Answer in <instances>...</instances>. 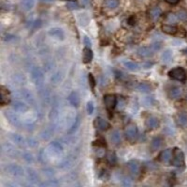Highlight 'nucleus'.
I'll list each match as a JSON object with an SVG mask.
<instances>
[{
	"instance_id": "4",
	"label": "nucleus",
	"mask_w": 187,
	"mask_h": 187,
	"mask_svg": "<svg viewBox=\"0 0 187 187\" xmlns=\"http://www.w3.org/2000/svg\"><path fill=\"white\" fill-rule=\"evenodd\" d=\"M168 75L171 79L179 80V81H183L186 79V73L183 68L181 67H175L169 70Z\"/></svg>"
},
{
	"instance_id": "27",
	"label": "nucleus",
	"mask_w": 187,
	"mask_h": 187,
	"mask_svg": "<svg viewBox=\"0 0 187 187\" xmlns=\"http://www.w3.org/2000/svg\"><path fill=\"white\" fill-rule=\"evenodd\" d=\"M171 57H172V54H171L170 51H167V52H165V53L162 54V60H163V62H165V63L169 62V61L171 60Z\"/></svg>"
},
{
	"instance_id": "15",
	"label": "nucleus",
	"mask_w": 187,
	"mask_h": 187,
	"mask_svg": "<svg viewBox=\"0 0 187 187\" xmlns=\"http://www.w3.org/2000/svg\"><path fill=\"white\" fill-rule=\"evenodd\" d=\"M162 143H163V140L160 137H154L152 142H151V149L152 151H156L158 149H160V147L162 146Z\"/></svg>"
},
{
	"instance_id": "33",
	"label": "nucleus",
	"mask_w": 187,
	"mask_h": 187,
	"mask_svg": "<svg viewBox=\"0 0 187 187\" xmlns=\"http://www.w3.org/2000/svg\"><path fill=\"white\" fill-rule=\"evenodd\" d=\"M167 20L171 23H175L176 21H178L177 17H176V14H169L168 17H167Z\"/></svg>"
},
{
	"instance_id": "31",
	"label": "nucleus",
	"mask_w": 187,
	"mask_h": 187,
	"mask_svg": "<svg viewBox=\"0 0 187 187\" xmlns=\"http://www.w3.org/2000/svg\"><path fill=\"white\" fill-rule=\"evenodd\" d=\"M86 110H87V112H88L89 114H92V113L94 112V111H95V107H94V104H93V102L89 101V102L87 103V107H86Z\"/></svg>"
},
{
	"instance_id": "7",
	"label": "nucleus",
	"mask_w": 187,
	"mask_h": 187,
	"mask_svg": "<svg viewBox=\"0 0 187 187\" xmlns=\"http://www.w3.org/2000/svg\"><path fill=\"white\" fill-rule=\"evenodd\" d=\"M95 126L101 131H106L111 127V124H109V122H107L105 119L101 118V117H98L95 120Z\"/></svg>"
},
{
	"instance_id": "36",
	"label": "nucleus",
	"mask_w": 187,
	"mask_h": 187,
	"mask_svg": "<svg viewBox=\"0 0 187 187\" xmlns=\"http://www.w3.org/2000/svg\"><path fill=\"white\" fill-rule=\"evenodd\" d=\"M41 1H43V2H51V1H53V0H41Z\"/></svg>"
},
{
	"instance_id": "24",
	"label": "nucleus",
	"mask_w": 187,
	"mask_h": 187,
	"mask_svg": "<svg viewBox=\"0 0 187 187\" xmlns=\"http://www.w3.org/2000/svg\"><path fill=\"white\" fill-rule=\"evenodd\" d=\"M137 90H139L140 92H143V93H147L151 91V86L146 83V82H140L137 86Z\"/></svg>"
},
{
	"instance_id": "28",
	"label": "nucleus",
	"mask_w": 187,
	"mask_h": 187,
	"mask_svg": "<svg viewBox=\"0 0 187 187\" xmlns=\"http://www.w3.org/2000/svg\"><path fill=\"white\" fill-rule=\"evenodd\" d=\"M33 78L36 80L37 82H39V80H42V73L38 69H36L35 71H33Z\"/></svg>"
},
{
	"instance_id": "23",
	"label": "nucleus",
	"mask_w": 187,
	"mask_h": 187,
	"mask_svg": "<svg viewBox=\"0 0 187 187\" xmlns=\"http://www.w3.org/2000/svg\"><path fill=\"white\" fill-rule=\"evenodd\" d=\"M119 5L118 0H105L104 6L107 7L108 9H115Z\"/></svg>"
},
{
	"instance_id": "38",
	"label": "nucleus",
	"mask_w": 187,
	"mask_h": 187,
	"mask_svg": "<svg viewBox=\"0 0 187 187\" xmlns=\"http://www.w3.org/2000/svg\"><path fill=\"white\" fill-rule=\"evenodd\" d=\"M182 52H183V53H184L185 54H187V48H186V49H184V50H183Z\"/></svg>"
},
{
	"instance_id": "20",
	"label": "nucleus",
	"mask_w": 187,
	"mask_h": 187,
	"mask_svg": "<svg viewBox=\"0 0 187 187\" xmlns=\"http://www.w3.org/2000/svg\"><path fill=\"white\" fill-rule=\"evenodd\" d=\"M124 67L127 68V69H129V70H131V71H137V70H139V65L138 64H137V63H135V62H131V61H125L124 63Z\"/></svg>"
},
{
	"instance_id": "37",
	"label": "nucleus",
	"mask_w": 187,
	"mask_h": 187,
	"mask_svg": "<svg viewBox=\"0 0 187 187\" xmlns=\"http://www.w3.org/2000/svg\"><path fill=\"white\" fill-rule=\"evenodd\" d=\"M83 1V4H87L88 3V0H82Z\"/></svg>"
},
{
	"instance_id": "26",
	"label": "nucleus",
	"mask_w": 187,
	"mask_h": 187,
	"mask_svg": "<svg viewBox=\"0 0 187 187\" xmlns=\"http://www.w3.org/2000/svg\"><path fill=\"white\" fill-rule=\"evenodd\" d=\"M176 17L180 21H186L187 20V12L184 11H180L176 13Z\"/></svg>"
},
{
	"instance_id": "9",
	"label": "nucleus",
	"mask_w": 187,
	"mask_h": 187,
	"mask_svg": "<svg viewBox=\"0 0 187 187\" xmlns=\"http://www.w3.org/2000/svg\"><path fill=\"white\" fill-rule=\"evenodd\" d=\"M145 125L148 129L153 130L159 126V120L154 116H150L145 121Z\"/></svg>"
},
{
	"instance_id": "32",
	"label": "nucleus",
	"mask_w": 187,
	"mask_h": 187,
	"mask_svg": "<svg viewBox=\"0 0 187 187\" xmlns=\"http://www.w3.org/2000/svg\"><path fill=\"white\" fill-rule=\"evenodd\" d=\"M88 80H89L90 85H91L92 88L94 89V87H95V85H96V80H95V78H94V76H93L92 74H89V75H88Z\"/></svg>"
},
{
	"instance_id": "14",
	"label": "nucleus",
	"mask_w": 187,
	"mask_h": 187,
	"mask_svg": "<svg viewBox=\"0 0 187 187\" xmlns=\"http://www.w3.org/2000/svg\"><path fill=\"white\" fill-rule=\"evenodd\" d=\"M68 100L70 102V104L74 107H79L80 105V97L76 92L71 93L69 97H68Z\"/></svg>"
},
{
	"instance_id": "18",
	"label": "nucleus",
	"mask_w": 187,
	"mask_h": 187,
	"mask_svg": "<svg viewBox=\"0 0 187 187\" xmlns=\"http://www.w3.org/2000/svg\"><path fill=\"white\" fill-rule=\"evenodd\" d=\"M13 109L16 111H19V112H25L27 110H28V107L24 104L23 102H20V101H16L14 102L13 104Z\"/></svg>"
},
{
	"instance_id": "5",
	"label": "nucleus",
	"mask_w": 187,
	"mask_h": 187,
	"mask_svg": "<svg viewBox=\"0 0 187 187\" xmlns=\"http://www.w3.org/2000/svg\"><path fill=\"white\" fill-rule=\"evenodd\" d=\"M104 103L109 111H112L117 104V98L114 95H106L104 97Z\"/></svg>"
},
{
	"instance_id": "3",
	"label": "nucleus",
	"mask_w": 187,
	"mask_h": 187,
	"mask_svg": "<svg viewBox=\"0 0 187 187\" xmlns=\"http://www.w3.org/2000/svg\"><path fill=\"white\" fill-rule=\"evenodd\" d=\"M124 136L126 139L130 142H134L137 137V127L136 124H131L126 126L124 129Z\"/></svg>"
},
{
	"instance_id": "29",
	"label": "nucleus",
	"mask_w": 187,
	"mask_h": 187,
	"mask_svg": "<svg viewBox=\"0 0 187 187\" xmlns=\"http://www.w3.org/2000/svg\"><path fill=\"white\" fill-rule=\"evenodd\" d=\"M67 8L68 10H77V9H79V5H78V3L75 2V1H69V2L67 4Z\"/></svg>"
},
{
	"instance_id": "39",
	"label": "nucleus",
	"mask_w": 187,
	"mask_h": 187,
	"mask_svg": "<svg viewBox=\"0 0 187 187\" xmlns=\"http://www.w3.org/2000/svg\"><path fill=\"white\" fill-rule=\"evenodd\" d=\"M186 98H187V97H186Z\"/></svg>"
},
{
	"instance_id": "21",
	"label": "nucleus",
	"mask_w": 187,
	"mask_h": 187,
	"mask_svg": "<svg viewBox=\"0 0 187 187\" xmlns=\"http://www.w3.org/2000/svg\"><path fill=\"white\" fill-rule=\"evenodd\" d=\"M22 6L25 11H30L35 6V0H23Z\"/></svg>"
},
{
	"instance_id": "19",
	"label": "nucleus",
	"mask_w": 187,
	"mask_h": 187,
	"mask_svg": "<svg viewBox=\"0 0 187 187\" xmlns=\"http://www.w3.org/2000/svg\"><path fill=\"white\" fill-rule=\"evenodd\" d=\"M111 140L113 144H118L121 141V133L118 130H114L111 134Z\"/></svg>"
},
{
	"instance_id": "13",
	"label": "nucleus",
	"mask_w": 187,
	"mask_h": 187,
	"mask_svg": "<svg viewBox=\"0 0 187 187\" xmlns=\"http://www.w3.org/2000/svg\"><path fill=\"white\" fill-rule=\"evenodd\" d=\"M49 34H50L51 36H53V37L58 38V39H64V37H65V34H64L63 30L60 29V28H56V27H55V28H52V29L49 31Z\"/></svg>"
},
{
	"instance_id": "6",
	"label": "nucleus",
	"mask_w": 187,
	"mask_h": 187,
	"mask_svg": "<svg viewBox=\"0 0 187 187\" xmlns=\"http://www.w3.org/2000/svg\"><path fill=\"white\" fill-rule=\"evenodd\" d=\"M127 167L133 176H137L140 173V164L137 160H131L127 163Z\"/></svg>"
},
{
	"instance_id": "30",
	"label": "nucleus",
	"mask_w": 187,
	"mask_h": 187,
	"mask_svg": "<svg viewBox=\"0 0 187 187\" xmlns=\"http://www.w3.org/2000/svg\"><path fill=\"white\" fill-rule=\"evenodd\" d=\"M7 115H9V119H10V121L13 124L18 125V119H17V117L14 114H12V113H11V111H9V113H7Z\"/></svg>"
},
{
	"instance_id": "35",
	"label": "nucleus",
	"mask_w": 187,
	"mask_h": 187,
	"mask_svg": "<svg viewBox=\"0 0 187 187\" xmlns=\"http://www.w3.org/2000/svg\"><path fill=\"white\" fill-rule=\"evenodd\" d=\"M165 1L168 4H171V5H174V4H177L179 2V0H165Z\"/></svg>"
},
{
	"instance_id": "22",
	"label": "nucleus",
	"mask_w": 187,
	"mask_h": 187,
	"mask_svg": "<svg viewBox=\"0 0 187 187\" xmlns=\"http://www.w3.org/2000/svg\"><path fill=\"white\" fill-rule=\"evenodd\" d=\"M161 15V10L159 7H155V8H153L151 11H150V16L152 19L154 20H156L160 17Z\"/></svg>"
},
{
	"instance_id": "11",
	"label": "nucleus",
	"mask_w": 187,
	"mask_h": 187,
	"mask_svg": "<svg viewBox=\"0 0 187 187\" xmlns=\"http://www.w3.org/2000/svg\"><path fill=\"white\" fill-rule=\"evenodd\" d=\"M93 59V52L90 48L86 47V48L83 49V52H82V61L84 64H88L92 61Z\"/></svg>"
},
{
	"instance_id": "1",
	"label": "nucleus",
	"mask_w": 187,
	"mask_h": 187,
	"mask_svg": "<svg viewBox=\"0 0 187 187\" xmlns=\"http://www.w3.org/2000/svg\"><path fill=\"white\" fill-rule=\"evenodd\" d=\"M161 45L159 43H155L154 45H152L151 47H140V48L137 49V53L140 57H150L152 56L155 51L160 49Z\"/></svg>"
},
{
	"instance_id": "16",
	"label": "nucleus",
	"mask_w": 187,
	"mask_h": 187,
	"mask_svg": "<svg viewBox=\"0 0 187 187\" xmlns=\"http://www.w3.org/2000/svg\"><path fill=\"white\" fill-rule=\"evenodd\" d=\"M181 93H182V91H181V89L180 87H173L172 89H170L168 95H169L170 98L177 99L181 96Z\"/></svg>"
},
{
	"instance_id": "8",
	"label": "nucleus",
	"mask_w": 187,
	"mask_h": 187,
	"mask_svg": "<svg viewBox=\"0 0 187 187\" xmlns=\"http://www.w3.org/2000/svg\"><path fill=\"white\" fill-rule=\"evenodd\" d=\"M171 158H172L171 149H166L162 151L159 154V161L165 164H168L169 162H171Z\"/></svg>"
},
{
	"instance_id": "34",
	"label": "nucleus",
	"mask_w": 187,
	"mask_h": 187,
	"mask_svg": "<svg viewBox=\"0 0 187 187\" xmlns=\"http://www.w3.org/2000/svg\"><path fill=\"white\" fill-rule=\"evenodd\" d=\"M83 41H84V44H85V46L86 47H88V48H90L91 47V40L89 39V37H84V39H83Z\"/></svg>"
},
{
	"instance_id": "12",
	"label": "nucleus",
	"mask_w": 187,
	"mask_h": 187,
	"mask_svg": "<svg viewBox=\"0 0 187 187\" xmlns=\"http://www.w3.org/2000/svg\"><path fill=\"white\" fill-rule=\"evenodd\" d=\"M177 123L180 126L186 128L187 127V113L180 112L177 115Z\"/></svg>"
},
{
	"instance_id": "10",
	"label": "nucleus",
	"mask_w": 187,
	"mask_h": 187,
	"mask_svg": "<svg viewBox=\"0 0 187 187\" xmlns=\"http://www.w3.org/2000/svg\"><path fill=\"white\" fill-rule=\"evenodd\" d=\"M1 105H6L10 102L11 100V95H10V92L9 90L4 87L1 86Z\"/></svg>"
},
{
	"instance_id": "25",
	"label": "nucleus",
	"mask_w": 187,
	"mask_h": 187,
	"mask_svg": "<svg viewBox=\"0 0 187 187\" xmlns=\"http://www.w3.org/2000/svg\"><path fill=\"white\" fill-rule=\"evenodd\" d=\"M107 160H108V162L111 165H115L116 162H117V157H116V155H115L114 153H110L107 155Z\"/></svg>"
},
{
	"instance_id": "2",
	"label": "nucleus",
	"mask_w": 187,
	"mask_h": 187,
	"mask_svg": "<svg viewBox=\"0 0 187 187\" xmlns=\"http://www.w3.org/2000/svg\"><path fill=\"white\" fill-rule=\"evenodd\" d=\"M171 164L177 167H181L184 165V154H183L182 151L180 150L179 148H175L172 151Z\"/></svg>"
},
{
	"instance_id": "17",
	"label": "nucleus",
	"mask_w": 187,
	"mask_h": 187,
	"mask_svg": "<svg viewBox=\"0 0 187 187\" xmlns=\"http://www.w3.org/2000/svg\"><path fill=\"white\" fill-rule=\"evenodd\" d=\"M162 31L167 35H175L177 33V27L170 25V24H163L162 25Z\"/></svg>"
}]
</instances>
